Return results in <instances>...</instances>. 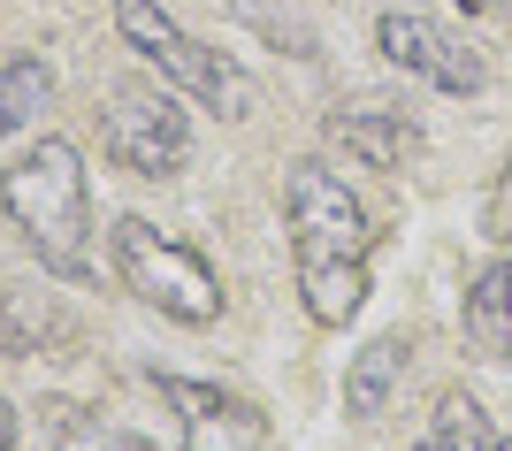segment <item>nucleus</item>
I'll return each instance as SVG.
<instances>
[{
    "label": "nucleus",
    "mask_w": 512,
    "mask_h": 451,
    "mask_svg": "<svg viewBox=\"0 0 512 451\" xmlns=\"http://www.w3.org/2000/svg\"><path fill=\"white\" fill-rule=\"evenodd\" d=\"M54 337H69V314H62V306L39 299V291H23V283H0V352L31 360V352H46Z\"/></svg>",
    "instance_id": "9b49d317"
},
{
    "label": "nucleus",
    "mask_w": 512,
    "mask_h": 451,
    "mask_svg": "<svg viewBox=\"0 0 512 451\" xmlns=\"http://www.w3.org/2000/svg\"><path fill=\"white\" fill-rule=\"evenodd\" d=\"M100 146L130 176H176L192 161V115L169 85H115L100 108Z\"/></svg>",
    "instance_id": "39448f33"
},
{
    "label": "nucleus",
    "mask_w": 512,
    "mask_h": 451,
    "mask_svg": "<svg viewBox=\"0 0 512 451\" xmlns=\"http://www.w3.org/2000/svg\"><path fill=\"white\" fill-rule=\"evenodd\" d=\"M0 451H16V406L0 398Z\"/></svg>",
    "instance_id": "dca6fc26"
},
{
    "label": "nucleus",
    "mask_w": 512,
    "mask_h": 451,
    "mask_svg": "<svg viewBox=\"0 0 512 451\" xmlns=\"http://www.w3.org/2000/svg\"><path fill=\"white\" fill-rule=\"evenodd\" d=\"M375 46H383V62H398L406 77H421V85H436V92H459V100L490 85V62H482V54L451 31V23L413 16V8L375 16Z\"/></svg>",
    "instance_id": "423d86ee"
},
{
    "label": "nucleus",
    "mask_w": 512,
    "mask_h": 451,
    "mask_svg": "<svg viewBox=\"0 0 512 451\" xmlns=\"http://www.w3.org/2000/svg\"><path fill=\"white\" fill-rule=\"evenodd\" d=\"M54 100V69L39 54H0V138L23 123H39V108Z\"/></svg>",
    "instance_id": "ddd939ff"
},
{
    "label": "nucleus",
    "mask_w": 512,
    "mask_h": 451,
    "mask_svg": "<svg viewBox=\"0 0 512 451\" xmlns=\"http://www.w3.org/2000/svg\"><path fill=\"white\" fill-rule=\"evenodd\" d=\"M413 451H497V429H490V413H482V398L474 390H444Z\"/></svg>",
    "instance_id": "f8f14e48"
},
{
    "label": "nucleus",
    "mask_w": 512,
    "mask_h": 451,
    "mask_svg": "<svg viewBox=\"0 0 512 451\" xmlns=\"http://www.w3.org/2000/svg\"><path fill=\"white\" fill-rule=\"evenodd\" d=\"M283 222H291V260H299V299L321 329H344L367 306V230L360 192L329 161H291L283 176Z\"/></svg>",
    "instance_id": "f257e3e1"
},
{
    "label": "nucleus",
    "mask_w": 512,
    "mask_h": 451,
    "mask_svg": "<svg viewBox=\"0 0 512 451\" xmlns=\"http://www.w3.org/2000/svg\"><path fill=\"white\" fill-rule=\"evenodd\" d=\"M0 215L16 222V237L39 253L46 276H92V176L69 138H39L0 169Z\"/></svg>",
    "instance_id": "f03ea898"
},
{
    "label": "nucleus",
    "mask_w": 512,
    "mask_h": 451,
    "mask_svg": "<svg viewBox=\"0 0 512 451\" xmlns=\"http://www.w3.org/2000/svg\"><path fill=\"white\" fill-rule=\"evenodd\" d=\"M490 237L512 245V161L497 169V184H490Z\"/></svg>",
    "instance_id": "2eb2a0df"
},
{
    "label": "nucleus",
    "mask_w": 512,
    "mask_h": 451,
    "mask_svg": "<svg viewBox=\"0 0 512 451\" xmlns=\"http://www.w3.org/2000/svg\"><path fill=\"white\" fill-rule=\"evenodd\" d=\"M161 406L176 413L184 451H268V413L253 398H237L222 383H192V375H153Z\"/></svg>",
    "instance_id": "0eeeda50"
},
{
    "label": "nucleus",
    "mask_w": 512,
    "mask_h": 451,
    "mask_svg": "<svg viewBox=\"0 0 512 451\" xmlns=\"http://www.w3.org/2000/svg\"><path fill=\"white\" fill-rule=\"evenodd\" d=\"M115 31H123V46H130L146 69H161V85L192 92L199 108L230 115V123H237V115H253V77H245L222 46L192 39V31L161 8V0H115Z\"/></svg>",
    "instance_id": "20e7f679"
},
{
    "label": "nucleus",
    "mask_w": 512,
    "mask_h": 451,
    "mask_svg": "<svg viewBox=\"0 0 512 451\" xmlns=\"http://www.w3.org/2000/svg\"><path fill=\"white\" fill-rule=\"evenodd\" d=\"M406 337H375L352 352V367H344V413L352 421H375V413L390 406V390H398V375H406Z\"/></svg>",
    "instance_id": "9d476101"
},
{
    "label": "nucleus",
    "mask_w": 512,
    "mask_h": 451,
    "mask_svg": "<svg viewBox=\"0 0 512 451\" xmlns=\"http://www.w3.org/2000/svg\"><path fill=\"white\" fill-rule=\"evenodd\" d=\"M107 253H115V276L138 306H153L161 322L184 329H214L222 322V276L207 268V253H192L184 237H169L161 222L123 215L107 230Z\"/></svg>",
    "instance_id": "7ed1b4c3"
},
{
    "label": "nucleus",
    "mask_w": 512,
    "mask_h": 451,
    "mask_svg": "<svg viewBox=\"0 0 512 451\" xmlns=\"http://www.w3.org/2000/svg\"><path fill=\"white\" fill-rule=\"evenodd\" d=\"M459 329H467V344L482 360H512V245H505V260H490V268L467 283Z\"/></svg>",
    "instance_id": "1a4fd4ad"
},
{
    "label": "nucleus",
    "mask_w": 512,
    "mask_h": 451,
    "mask_svg": "<svg viewBox=\"0 0 512 451\" xmlns=\"http://www.w3.org/2000/svg\"><path fill=\"white\" fill-rule=\"evenodd\" d=\"M54 451H153V444L130 436V429H107V421H62Z\"/></svg>",
    "instance_id": "4468645a"
},
{
    "label": "nucleus",
    "mask_w": 512,
    "mask_h": 451,
    "mask_svg": "<svg viewBox=\"0 0 512 451\" xmlns=\"http://www.w3.org/2000/svg\"><path fill=\"white\" fill-rule=\"evenodd\" d=\"M497 451H512V436H497Z\"/></svg>",
    "instance_id": "a211bd4d"
},
{
    "label": "nucleus",
    "mask_w": 512,
    "mask_h": 451,
    "mask_svg": "<svg viewBox=\"0 0 512 451\" xmlns=\"http://www.w3.org/2000/svg\"><path fill=\"white\" fill-rule=\"evenodd\" d=\"M490 8H505V16H512V0H490Z\"/></svg>",
    "instance_id": "f3484780"
},
{
    "label": "nucleus",
    "mask_w": 512,
    "mask_h": 451,
    "mask_svg": "<svg viewBox=\"0 0 512 451\" xmlns=\"http://www.w3.org/2000/svg\"><path fill=\"white\" fill-rule=\"evenodd\" d=\"M329 146H344L360 169H406L413 153H421V123L406 108H337L329 115Z\"/></svg>",
    "instance_id": "6e6552de"
}]
</instances>
